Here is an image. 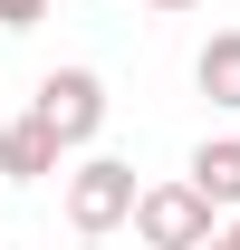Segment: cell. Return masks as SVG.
<instances>
[{"mask_svg": "<svg viewBox=\"0 0 240 250\" xmlns=\"http://www.w3.org/2000/svg\"><path fill=\"white\" fill-rule=\"evenodd\" d=\"M135 164L125 154H96V145H77V164H67V231L77 241H106V231H125V212H135Z\"/></svg>", "mask_w": 240, "mask_h": 250, "instance_id": "1", "label": "cell"}, {"mask_svg": "<svg viewBox=\"0 0 240 250\" xmlns=\"http://www.w3.org/2000/svg\"><path fill=\"white\" fill-rule=\"evenodd\" d=\"M48 20V0H0V29H39Z\"/></svg>", "mask_w": 240, "mask_h": 250, "instance_id": "7", "label": "cell"}, {"mask_svg": "<svg viewBox=\"0 0 240 250\" xmlns=\"http://www.w3.org/2000/svg\"><path fill=\"white\" fill-rule=\"evenodd\" d=\"M0 192H10V183H0Z\"/></svg>", "mask_w": 240, "mask_h": 250, "instance_id": "10", "label": "cell"}, {"mask_svg": "<svg viewBox=\"0 0 240 250\" xmlns=\"http://www.w3.org/2000/svg\"><path fill=\"white\" fill-rule=\"evenodd\" d=\"M192 87H202L211 106H231V116H240V29H211V39H202V58H192Z\"/></svg>", "mask_w": 240, "mask_h": 250, "instance_id": "5", "label": "cell"}, {"mask_svg": "<svg viewBox=\"0 0 240 250\" xmlns=\"http://www.w3.org/2000/svg\"><path fill=\"white\" fill-rule=\"evenodd\" d=\"M58 164H67V145L39 116H0V183H48Z\"/></svg>", "mask_w": 240, "mask_h": 250, "instance_id": "4", "label": "cell"}, {"mask_svg": "<svg viewBox=\"0 0 240 250\" xmlns=\"http://www.w3.org/2000/svg\"><path fill=\"white\" fill-rule=\"evenodd\" d=\"M182 173H192V183H202L211 202L231 212V202H240V135H202V145H192V164H182Z\"/></svg>", "mask_w": 240, "mask_h": 250, "instance_id": "6", "label": "cell"}, {"mask_svg": "<svg viewBox=\"0 0 240 250\" xmlns=\"http://www.w3.org/2000/svg\"><path fill=\"white\" fill-rule=\"evenodd\" d=\"M144 10H192V0H144Z\"/></svg>", "mask_w": 240, "mask_h": 250, "instance_id": "9", "label": "cell"}, {"mask_svg": "<svg viewBox=\"0 0 240 250\" xmlns=\"http://www.w3.org/2000/svg\"><path fill=\"white\" fill-rule=\"evenodd\" d=\"M221 241H231V250H240V202H231V212H221Z\"/></svg>", "mask_w": 240, "mask_h": 250, "instance_id": "8", "label": "cell"}, {"mask_svg": "<svg viewBox=\"0 0 240 250\" xmlns=\"http://www.w3.org/2000/svg\"><path fill=\"white\" fill-rule=\"evenodd\" d=\"M106 106H116V96H106V77H96V67H48V77H39V96H29V116L58 135L67 154L106 135Z\"/></svg>", "mask_w": 240, "mask_h": 250, "instance_id": "3", "label": "cell"}, {"mask_svg": "<svg viewBox=\"0 0 240 250\" xmlns=\"http://www.w3.org/2000/svg\"><path fill=\"white\" fill-rule=\"evenodd\" d=\"M125 221H135L144 250H202V241H221V202H211L192 173H182V183H144Z\"/></svg>", "mask_w": 240, "mask_h": 250, "instance_id": "2", "label": "cell"}]
</instances>
